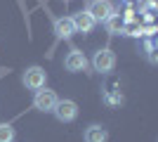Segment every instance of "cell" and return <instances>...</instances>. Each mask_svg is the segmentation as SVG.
Returning a JSON list of instances; mask_svg holds the SVG:
<instances>
[{
    "label": "cell",
    "instance_id": "7a4b0ae2",
    "mask_svg": "<svg viewBox=\"0 0 158 142\" xmlns=\"http://www.w3.org/2000/svg\"><path fill=\"white\" fill-rule=\"evenodd\" d=\"M21 83H24L28 90H40V88H45V83H47L45 69H40V67H28L26 71H24V76H21Z\"/></svg>",
    "mask_w": 158,
    "mask_h": 142
},
{
    "label": "cell",
    "instance_id": "9c48e42d",
    "mask_svg": "<svg viewBox=\"0 0 158 142\" xmlns=\"http://www.w3.org/2000/svg\"><path fill=\"white\" fill-rule=\"evenodd\" d=\"M85 142H109V130L104 126H99V123H92V126H87L85 128Z\"/></svg>",
    "mask_w": 158,
    "mask_h": 142
},
{
    "label": "cell",
    "instance_id": "6da1fadb",
    "mask_svg": "<svg viewBox=\"0 0 158 142\" xmlns=\"http://www.w3.org/2000/svg\"><path fill=\"white\" fill-rule=\"evenodd\" d=\"M92 67L99 74H111L113 67H116V54H113V50H109V47L97 50L94 57H92Z\"/></svg>",
    "mask_w": 158,
    "mask_h": 142
},
{
    "label": "cell",
    "instance_id": "8992f818",
    "mask_svg": "<svg viewBox=\"0 0 158 142\" xmlns=\"http://www.w3.org/2000/svg\"><path fill=\"white\" fill-rule=\"evenodd\" d=\"M71 19H73V26H76V33H90V31L97 26L94 17L87 12V10H80V12H76Z\"/></svg>",
    "mask_w": 158,
    "mask_h": 142
},
{
    "label": "cell",
    "instance_id": "7c38bea8",
    "mask_svg": "<svg viewBox=\"0 0 158 142\" xmlns=\"http://www.w3.org/2000/svg\"><path fill=\"white\" fill-rule=\"evenodd\" d=\"M106 102H111V104H120V102H123V95H106Z\"/></svg>",
    "mask_w": 158,
    "mask_h": 142
},
{
    "label": "cell",
    "instance_id": "277c9868",
    "mask_svg": "<svg viewBox=\"0 0 158 142\" xmlns=\"http://www.w3.org/2000/svg\"><path fill=\"white\" fill-rule=\"evenodd\" d=\"M52 114L57 116V121H61V123H71L73 118L78 116V104H76L73 100H59L57 104H54Z\"/></svg>",
    "mask_w": 158,
    "mask_h": 142
},
{
    "label": "cell",
    "instance_id": "30bf717a",
    "mask_svg": "<svg viewBox=\"0 0 158 142\" xmlns=\"http://www.w3.org/2000/svg\"><path fill=\"white\" fill-rule=\"evenodd\" d=\"M106 28H109V33H120V31H125V19L120 14H113L111 19L106 21Z\"/></svg>",
    "mask_w": 158,
    "mask_h": 142
},
{
    "label": "cell",
    "instance_id": "3957f363",
    "mask_svg": "<svg viewBox=\"0 0 158 142\" xmlns=\"http://www.w3.org/2000/svg\"><path fill=\"white\" fill-rule=\"evenodd\" d=\"M87 12L94 17V21H97V24H99V21H104V24H106V21L116 14V10H113V5L109 2V0H90Z\"/></svg>",
    "mask_w": 158,
    "mask_h": 142
},
{
    "label": "cell",
    "instance_id": "ba28073f",
    "mask_svg": "<svg viewBox=\"0 0 158 142\" xmlns=\"http://www.w3.org/2000/svg\"><path fill=\"white\" fill-rule=\"evenodd\" d=\"M54 33L57 38H71L76 33V26H73V19L71 17H59V19H54Z\"/></svg>",
    "mask_w": 158,
    "mask_h": 142
},
{
    "label": "cell",
    "instance_id": "5b68a950",
    "mask_svg": "<svg viewBox=\"0 0 158 142\" xmlns=\"http://www.w3.org/2000/svg\"><path fill=\"white\" fill-rule=\"evenodd\" d=\"M57 102H59V97H57V93H54V90H47V88L35 90V97H33V107L38 109V111H52Z\"/></svg>",
    "mask_w": 158,
    "mask_h": 142
},
{
    "label": "cell",
    "instance_id": "52a82bcc",
    "mask_svg": "<svg viewBox=\"0 0 158 142\" xmlns=\"http://www.w3.org/2000/svg\"><path fill=\"white\" fill-rule=\"evenodd\" d=\"M87 57L80 50H71V52L66 54V59H64V67H66V71H73V74H78V71H85L87 69Z\"/></svg>",
    "mask_w": 158,
    "mask_h": 142
},
{
    "label": "cell",
    "instance_id": "4fadbf2b",
    "mask_svg": "<svg viewBox=\"0 0 158 142\" xmlns=\"http://www.w3.org/2000/svg\"><path fill=\"white\" fill-rule=\"evenodd\" d=\"M149 62H151V64H156V62H158V54H156V50H153V47L149 50Z\"/></svg>",
    "mask_w": 158,
    "mask_h": 142
},
{
    "label": "cell",
    "instance_id": "8fae6325",
    "mask_svg": "<svg viewBox=\"0 0 158 142\" xmlns=\"http://www.w3.org/2000/svg\"><path fill=\"white\" fill-rule=\"evenodd\" d=\"M0 142H14V128L10 123H0Z\"/></svg>",
    "mask_w": 158,
    "mask_h": 142
}]
</instances>
